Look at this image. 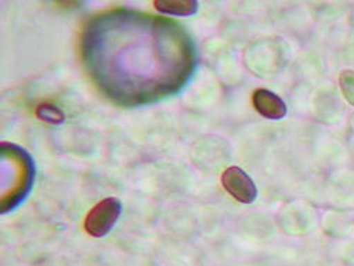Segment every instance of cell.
<instances>
[{"label":"cell","instance_id":"cell-1","mask_svg":"<svg viewBox=\"0 0 354 266\" xmlns=\"http://www.w3.org/2000/svg\"><path fill=\"white\" fill-rule=\"evenodd\" d=\"M122 213V202L116 197H108L93 207V210L86 214L84 228L88 235L102 238L108 235L115 224L120 220Z\"/></svg>","mask_w":354,"mask_h":266},{"label":"cell","instance_id":"cell-2","mask_svg":"<svg viewBox=\"0 0 354 266\" xmlns=\"http://www.w3.org/2000/svg\"><path fill=\"white\" fill-rule=\"evenodd\" d=\"M221 184L234 200L243 204L254 202L258 196L254 180L239 166H231L224 170L221 175Z\"/></svg>","mask_w":354,"mask_h":266},{"label":"cell","instance_id":"cell-5","mask_svg":"<svg viewBox=\"0 0 354 266\" xmlns=\"http://www.w3.org/2000/svg\"><path fill=\"white\" fill-rule=\"evenodd\" d=\"M36 115L39 120L47 124H55V125L63 124L66 120L64 113L55 105H51V104H40L36 109Z\"/></svg>","mask_w":354,"mask_h":266},{"label":"cell","instance_id":"cell-3","mask_svg":"<svg viewBox=\"0 0 354 266\" xmlns=\"http://www.w3.org/2000/svg\"><path fill=\"white\" fill-rule=\"evenodd\" d=\"M252 105L255 111L263 116L265 120L279 121L283 120L288 113V106L285 101L265 88H258L252 94Z\"/></svg>","mask_w":354,"mask_h":266},{"label":"cell","instance_id":"cell-6","mask_svg":"<svg viewBox=\"0 0 354 266\" xmlns=\"http://www.w3.org/2000/svg\"><path fill=\"white\" fill-rule=\"evenodd\" d=\"M339 85L346 101L354 106V71L344 70L339 77Z\"/></svg>","mask_w":354,"mask_h":266},{"label":"cell","instance_id":"cell-4","mask_svg":"<svg viewBox=\"0 0 354 266\" xmlns=\"http://www.w3.org/2000/svg\"><path fill=\"white\" fill-rule=\"evenodd\" d=\"M155 9L162 15L189 17L197 13V0H156L153 2Z\"/></svg>","mask_w":354,"mask_h":266}]
</instances>
